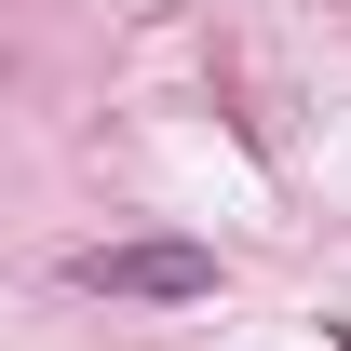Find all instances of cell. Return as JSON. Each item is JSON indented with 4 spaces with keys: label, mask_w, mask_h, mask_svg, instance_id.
I'll return each mask as SVG.
<instances>
[{
    "label": "cell",
    "mask_w": 351,
    "mask_h": 351,
    "mask_svg": "<svg viewBox=\"0 0 351 351\" xmlns=\"http://www.w3.org/2000/svg\"><path fill=\"white\" fill-rule=\"evenodd\" d=\"M68 284H82V298L189 311V298H217V257H203V243H95V257H68Z\"/></svg>",
    "instance_id": "6da1fadb"
},
{
    "label": "cell",
    "mask_w": 351,
    "mask_h": 351,
    "mask_svg": "<svg viewBox=\"0 0 351 351\" xmlns=\"http://www.w3.org/2000/svg\"><path fill=\"white\" fill-rule=\"evenodd\" d=\"M338 351H351V324H338Z\"/></svg>",
    "instance_id": "7a4b0ae2"
}]
</instances>
